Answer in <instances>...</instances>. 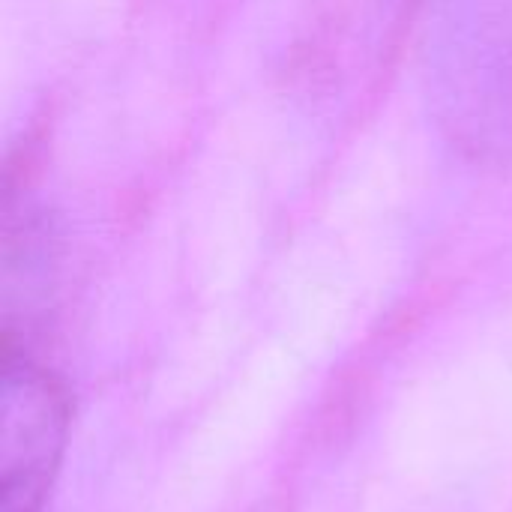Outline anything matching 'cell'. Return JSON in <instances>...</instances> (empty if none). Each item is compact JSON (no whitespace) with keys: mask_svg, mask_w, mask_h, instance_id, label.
Here are the masks:
<instances>
[{"mask_svg":"<svg viewBox=\"0 0 512 512\" xmlns=\"http://www.w3.org/2000/svg\"><path fill=\"white\" fill-rule=\"evenodd\" d=\"M426 75L450 135L512 153V0H426Z\"/></svg>","mask_w":512,"mask_h":512,"instance_id":"1","label":"cell"},{"mask_svg":"<svg viewBox=\"0 0 512 512\" xmlns=\"http://www.w3.org/2000/svg\"><path fill=\"white\" fill-rule=\"evenodd\" d=\"M3 512H39L60 468L69 399L60 381L27 351L6 345L0 405Z\"/></svg>","mask_w":512,"mask_h":512,"instance_id":"2","label":"cell"}]
</instances>
